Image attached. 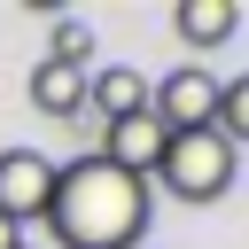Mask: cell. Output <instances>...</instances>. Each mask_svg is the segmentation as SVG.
<instances>
[{"label": "cell", "mask_w": 249, "mask_h": 249, "mask_svg": "<svg viewBox=\"0 0 249 249\" xmlns=\"http://www.w3.org/2000/svg\"><path fill=\"white\" fill-rule=\"evenodd\" d=\"M233 171H241V156H233L218 132H171L148 187H163V195H179V202H218V195L233 187Z\"/></svg>", "instance_id": "cell-2"}, {"label": "cell", "mask_w": 249, "mask_h": 249, "mask_svg": "<svg viewBox=\"0 0 249 249\" xmlns=\"http://www.w3.org/2000/svg\"><path fill=\"white\" fill-rule=\"evenodd\" d=\"M218 70L210 62H179L163 86H148V117L163 124V132H210L218 124Z\"/></svg>", "instance_id": "cell-3"}, {"label": "cell", "mask_w": 249, "mask_h": 249, "mask_svg": "<svg viewBox=\"0 0 249 249\" xmlns=\"http://www.w3.org/2000/svg\"><path fill=\"white\" fill-rule=\"evenodd\" d=\"M0 249H23V226H8V218H0Z\"/></svg>", "instance_id": "cell-11"}, {"label": "cell", "mask_w": 249, "mask_h": 249, "mask_svg": "<svg viewBox=\"0 0 249 249\" xmlns=\"http://www.w3.org/2000/svg\"><path fill=\"white\" fill-rule=\"evenodd\" d=\"M171 31H179L195 54H210V47H226V39L241 31V8H233V0H179V8H171Z\"/></svg>", "instance_id": "cell-7"}, {"label": "cell", "mask_w": 249, "mask_h": 249, "mask_svg": "<svg viewBox=\"0 0 249 249\" xmlns=\"http://www.w3.org/2000/svg\"><path fill=\"white\" fill-rule=\"evenodd\" d=\"M31 109L39 117H86V70H70V62H31Z\"/></svg>", "instance_id": "cell-8"}, {"label": "cell", "mask_w": 249, "mask_h": 249, "mask_svg": "<svg viewBox=\"0 0 249 249\" xmlns=\"http://www.w3.org/2000/svg\"><path fill=\"white\" fill-rule=\"evenodd\" d=\"M86 109L101 124H124V117H148V78L132 62H109V70H86Z\"/></svg>", "instance_id": "cell-6"}, {"label": "cell", "mask_w": 249, "mask_h": 249, "mask_svg": "<svg viewBox=\"0 0 249 249\" xmlns=\"http://www.w3.org/2000/svg\"><path fill=\"white\" fill-rule=\"evenodd\" d=\"M156 218V187L101 163V156H78V163H54V195H47V233L54 249H132Z\"/></svg>", "instance_id": "cell-1"}, {"label": "cell", "mask_w": 249, "mask_h": 249, "mask_svg": "<svg viewBox=\"0 0 249 249\" xmlns=\"http://www.w3.org/2000/svg\"><path fill=\"white\" fill-rule=\"evenodd\" d=\"M86 54H93V31H86L78 16H54V31H47V62H70V70H86Z\"/></svg>", "instance_id": "cell-10"}, {"label": "cell", "mask_w": 249, "mask_h": 249, "mask_svg": "<svg viewBox=\"0 0 249 249\" xmlns=\"http://www.w3.org/2000/svg\"><path fill=\"white\" fill-rule=\"evenodd\" d=\"M163 124L156 117H124V124H101V163H117V171H132V179H156V163H163Z\"/></svg>", "instance_id": "cell-5"}, {"label": "cell", "mask_w": 249, "mask_h": 249, "mask_svg": "<svg viewBox=\"0 0 249 249\" xmlns=\"http://www.w3.org/2000/svg\"><path fill=\"white\" fill-rule=\"evenodd\" d=\"M54 195V156L39 148H0V218L8 226H39Z\"/></svg>", "instance_id": "cell-4"}, {"label": "cell", "mask_w": 249, "mask_h": 249, "mask_svg": "<svg viewBox=\"0 0 249 249\" xmlns=\"http://www.w3.org/2000/svg\"><path fill=\"white\" fill-rule=\"evenodd\" d=\"M210 132H218L233 156L249 148V78H226V86H218V124H210Z\"/></svg>", "instance_id": "cell-9"}]
</instances>
